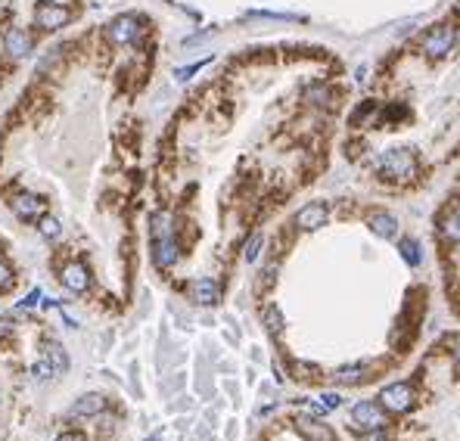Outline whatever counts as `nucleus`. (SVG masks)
Masks as SVG:
<instances>
[{
	"label": "nucleus",
	"instance_id": "nucleus-1",
	"mask_svg": "<svg viewBox=\"0 0 460 441\" xmlns=\"http://www.w3.org/2000/svg\"><path fill=\"white\" fill-rule=\"evenodd\" d=\"M149 227H153V258L162 271L178 264V239H174V227H171V215L168 211H155L149 217Z\"/></svg>",
	"mask_w": 460,
	"mask_h": 441
},
{
	"label": "nucleus",
	"instance_id": "nucleus-2",
	"mask_svg": "<svg viewBox=\"0 0 460 441\" xmlns=\"http://www.w3.org/2000/svg\"><path fill=\"white\" fill-rule=\"evenodd\" d=\"M376 168H379V177L383 180H395V184H401V180H410L416 174V153L410 146L389 149L385 155H379Z\"/></svg>",
	"mask_w": 460,
	"mask_h": 441
},
{
	"label": "nucleus",
	"instance_id": "nucleus-3",
	"mask_svg": "<svg viewBox=\"0 0 460 441\" xmlns=\"http://www.w3.org/2000/svg\"><path fill=\"white\" fill-rule=\"evenodd\" d=\"M454 43H457V28L441 22L423 35V53L432 56V59H441V56H448L454 50Z\"/></svg>",
	"mask_w": 460,
	"mask_h": 441
},
{
	"label": "nucleus",
	"instance_id": "nucleus-4",
	"mask_svg": "<svg viewBox=\"0 0 460 441\" xmlns=\"http://www.w3.org/2000/svg\"><path fill=\"white\" fill-rule=\"evenodd\" d=\"M352 422L364 432H383L385 429V410L376 401H358L352 407Z\"/></svg>",
	"mask_w": 460,
	"mask_h": 441
},
{
	"label": "nucleus",
	"instance_id": "nucleus-5",
	"mask_svg": "<svg viewBox=\"0 0 460 441\" xmlns=\"http://www.w3.org/2000/svg\"><path fill=\"white\" fill-rule=\"evenodd\" d=\"M68 19H72V10L62 3H37L35 6V25L41 31H56V28H66Z\"/></svg>",
	"mask_w": 460,
	"mask_h": 441
},
{
	"label": "nucleus",
	"instance_id": "nucleus-6",
	"mask_svg": "<svg viewBox=\"0 0 460 441\" xmlns=\"http://www.w3.org/2000/svg\"><path fill=\"white\" fill-rule=\"evenodd\" d=\"M143 35V22L137 16H118L109 22V37L118 43V47H131L137 43V37Z\"/></svg>",
	"mask_w": 460,
	"mask_h": 441
},
{
	"label": "nucleus",
	"instance_id": "nucleus-7",
	"mask_svg": "<svg viewBox=\"0 0 460 441\" xmlns=\"http://www.w3.org/2000/svg\"><path fill=\"white\" fill-rule=\"evenodd\" d=\"M379 401H383L385 410L401 413V410H408L410 404H414V389H410L408 382H392V385H385V389L379 391Z\"/></svg>",
	"mask_w": 460,
	"mask_h": 441
},
{
	"label": "nucleus",
	"instance_id": "nucleus-8",
	"mask_svg": "<svg viewBox=\"0 0 460 441\" xmlns=\"http://www.w3.org/2000/svg\"><path fill=\"white\" fill-rule=\"evenodd\" d=\"M329 217V208L323 202H308L302 205V208L296 211V227L305 230V233H314V230H320L323 224H327Z\"/></svg>",
	"mask_w": 460,
	"mask_h": 441
},
{
	"label": "nucleus",
	"instance_id": "nucleus-9",
	"mask_svg": "<svg viewBox=\"0 0 460 441\" xmlns=\"http://www.w3.org/2000/svg\"><path fill=\"white\" fill-rule=\"evenodd\" d=\"M10 205H12L19 221H41L44 211H47V202H44L41 196H35V193H19Z\"/></svg>",
	"mask_w": 460,
	"mask_h": 441
},
{
	"label": "nucleus",
	"instance_id": "nucleus-10",
	"mask_svg": "<svg viewBox=\"0 0 460 441\" xmlns=\"http://www.w3.org/2000/svg\"><path fill=\"white\" fill-rule=\"evenodd\" d=\"M296 429H298V435H305L308 441H336V435H333V429L327 426V422H320L314 413H302V416H296Z\"/></svg>",
	"mask_w": 460,
	"mask_h": 441
},
{
	"label": "nucleus",
	"instance_id": "nucleus-11",
	"mask_svg": "<svg viewBox=\"0 0 460 441\" xmlns=\"http://www.w3.org/2000/svg\"><path fill=\"white\" fill-rule=\"evenodd\" d=\"M62 286H66L68 292H75V295H81V292L90 289V271H87L84 264H78V261H72V264L62 267Z\"/></svg>",
	"mask_w": 460,
	"mask_h": 441
},
{
	"label": "nucleus",
	"instance_id": "nucleus-12",
	"mask_svg": "<svg viewBox=\"0 0 460 441\" xmlns=\"http://www.w3.org/2000/svg\"><path fill=\"white\" fill-rule=\"evenodd\" d=\"M31 35L25 28H6V35H3V50L12 56V59H25V56L31 53Z\"/></svg>",
	"mask_w": 460,
	"mask_h": 441
},
{
	"label": "nucleus",
	"instance_id": "nucleus-13",
	"mask_svg": "<svg viewBox=\"0 0 460 441\" xmlns=\"http://www.w3.org/2000/svg\"><path fill=\"white\" fill-rule=\"evenodd\" d=\"M193 298L199 304H205V308H211V304L221 302V286L211 277H199V280H193Z\"/></svg>",
	"mask_w": 460,
	"mask_h": 441
},
{
	"label": "nucleus",
	"instance_id": "nucleus-14",
	"mask_svg": "<svg viewBox=\"0 0 460 441\" xmlns=\"http://www.w3.org/2000/svg\"><path fill=\"white\" fill-rule=\"evenodd\" d=\"M367 227H370L379 239H395L398 236V221L392 215H385V211H373V215L367 217Z\"/></svg>",
	"mask_w": 460,
	"mask_h": 441
},
{
	"label": "nucleus",
	"instance_id": "nucleus-15",
	"mask_svg": "<svg viewBox=\"0 0 460 441\" xmlns=\"http://www.w3.org/2000/svg\"><path fill=\"white\" fill-rule=\"evenodd\" d=\"M103 407H106V398L90 391V395H81L78 401L72 404V416H97Z\"/></svg>",
	"mask_w": 460,
	"mask_h": 441
},
{
	"label": "nucleus",
	"instance_id": "nucleus-16",
	"mask_svg": "<svg viewBox=\"0 0 460 441\" xmlns=\"http://www.w3.org/2000/svg\"><path fill=\"white\" fill-rule=\"evenodd\" d=\"M44 357L50 360V366H53L56 376H62V373L68 370V354H66V348L56 345V342H50V345H47V354H44Z\"/></svg>",
	"mask_w": 460,
	"mask_h": 441
},
{
	"label": "nucleus",
	"instance_id": "nucleus-17",
	"mask_svg": "<svg viewBox=\"0 0 460 441\" xmlns=\"http://www.w3.org/2000/svg\"><path fill=\"white\" fill-rule=\"evenodd\" d=\"M398 252H401V258H404L408 267H420L423 255H420V242L416 239H401L398 242Z\"/></svg>",
	"mask_w": 460,
	"mask_h": 441
},
{
	"label": "nucleus",
	"instance_id": "nucleus-18",
	"mask_svg": "<svg viewBox=\"0 0 460 441\" xmlns=\"http://www.w3.org/2000/svg\"><path fill=\"white\" fill-rule=\"evenodd\" d=\"M364 373H367V364H348V366H339L333 376H336V382H358Z\"/></svg>",
	"mask_w": 460,
	"mask_h": 441
},
{
	"label": "nucleus",
	"instance_id": "nucleus-19",
	"mask_svg": "<svg viewBox=\"0 0 460 441\" xmlns=\"http://www.w3.org/2000/svg\"><path fill=\"white\" fill-rule=\"evenodd\" d=\"M211 59H215V56H205V59H199V62H190V66H184V68H178V72H174V78H178V81H190L193 78V75H199V72H202V68L205 66H209V62Z\"/></svg>",
	"mask_w": 460,
	"mask_h": 441
},
{
	"label": "nucleus",
	"instance_id": "nucleus-20",
	"mask_svg": "<svg viewBox=\"0 0 460 441\" xmlns=\"http://www.w3.org/2000/svg\"><path fill=\"white\" fill-rule=\"evenodd\" d=\"M261 246H265V236L252 233V239H249L246 248H242V258H246L249 264H255V261H258V255H261Z\"/></svg>",
	"mask_w": 460,
	"mask_h": 441
},
{
	"label": "nucleus",
	"instance_id": "nucleus-21",
	"mask_svg": "<svg viewBox=\"0 0 460 441\" xmlns=\"http://www.w3.org/2000/svg\"><path fill=\"white\" fill-rule=\"evenodd\" d=\"M252 19H277V22H302V16L296 12H271V10H252L249 12Z\"/></svg>",
	"mask_w": 460,
	"mask_h": 441
},
{
	"label": "nucleus",
	"instance_id": "nucleus-22",
	"mask_svg": "<svg viewBox=\"0 0 460 441\" xmlns=\"http://www.w3.org/2000/svg\"><path fill=\"white\" fill-rule=\"evenodd\" d=\"M441 236H445L448 242H460V215H451L441 224Z\"/></svg>",
	"mask_w": 460,
	"mask_h": 441
},
{
	"label": "nucleus",
	"instance_id": "nucleus-23",
	"mask_svg": "<svg viewBox=\"0 0 460 441\" xmlns=\"http://www.w3.org/2000/svg\"><path fill=\"white\" fill-rule=\"evenodd\" d=\"M41 233L47 236V239H59L62 236V227L56 217H41Z\"/></svg>",
	"mask_w": 460,
	"mask_h": 441
},
{
	"label": "nucleus",
	"instance_id": "nucleus-24",
	"mask_svg": "<svg viewBox=\"0 0 460 441\" xmlns=\"http://www.w3.org/2000/svg\"><path fill=\"white\" fill-rule=\"evenodd\" d=\"M265 326H267V333H280V326H283V317H280V311L274 308H265Z\"/></svg>",
	"mask_w": 460,
	"mask_h": 441
},
{
	"label": "nucleus",
	"instance_id": "nucleus-25",
	"mask_svg": "<svg viewBox=\"0 0 460 441\" xmlns=\"http://www.w3.org/2000/svg\"><path fill=\"white\" fill-rule=\"evenodd\" d=\"M31 376L37 379V382H44V379H50V376H56L53 373V366H50V360L44 357V360H37L35 366H31Z\"/></svg>",
	"mask_w": 460,
	"mask_h": 441
},
{
	"label": "nucleus",
	"instance_id": "nucleus-26",
	"mask_svg": "<svg viewBox=\"0 0 460 441\" xmlns=\"http://www.w3.org/2000/svg\"><path fill=\"white\" fill-rule=\"evenodd\" d=\"M317 404H320L323 410H339V407H342V398L336 395V391H323L320 401H317Z\"/></svg>",
	"mask_w": 460,
	"mask_h": 441
},
{
	"label": "nucleus",
	"instance_id": "nucleus-27",
	"mask_svg": "<svg viewBox=\"0 0 460 441\" xmlns=\"http://www.w3.org/2000/svg\"><path fill=\"white\" fill-rule=\"evenodd\" d=\"M6 286H12V271L0 261V289H6Z\"/></svg>",
	"mask_w": 460,
	"mask_h": 441
},
{
	"label": "nucleus",
	"instance_id": "nucleus-28",
	"mask_svg": "<svg viewBox=\"0 0 460 441\" xmlns=\"http://www.w3.org/2000/svg\"><path fill=\"white\" fill-rule=\"evenodd\" d=\"M37 298H41V289H31V292H28V298H25V302H19V308H35Z\"/></svg>",
	"mask_w": 460,
	"mask_h": 441
},
{
	"label": "nucleus",
	"instance_id": "nucleus-29",
	"mask_svg": "<svg viewBox=\"0 0 460 441\" xmlns=\"http://www.w3.org/2000/svg\"><path fill=\"white\" fill-rule=\"evenodd\" d=\"M56 441H87V438H84V435H81V432H62V435H59V438H56Z\"/></svg>",
	"mask_w": 460,
	"mask_h": 441
},
{
	"label": "nucleus",
	"instance_id": "nucleus-30",
	"mask_svg": "<svg viewBox=\"0 0 460 441\" xmlns=\"http://www.w3.org/2000/svg\"><path fill=\"white\" fill-rule=\"evenodd\" d=\"M454 357H457V360H460V339H457V342H454Z\"/></svg>",
	"mask_w": 460,
	"mask_h": 441
},
{
	"label": "nucleus",
	"instance_id": "nucleus-31",
	"mask_svg": "<svg viewBox=\"0 0 460 441\" xmlns=\"http://www.w3.org/2000/svg\"><path fill=\"white\" fill-rule=\"evenodd\" d=\"M367 441H385V438H383V435H379V432H373V435H370V438H367Z\"/></svg>",
	"mask_w": 460,
	"mask_h": 441
},
{
	"label": "nucleus",
	"instance_id": "nucleus-32",
	"mask_svg": "<svg viewBox=\"0 0 460 441\" xmlns=\"http://www.w3.org/2000/svg\"><path fill=\"white\" fill-rule=\"evenodd\" d=\"M153 441H159V438H153Z\"/></svg>",
	"mask_w": 460,
	"mask_h": 441
}]
</instances>
